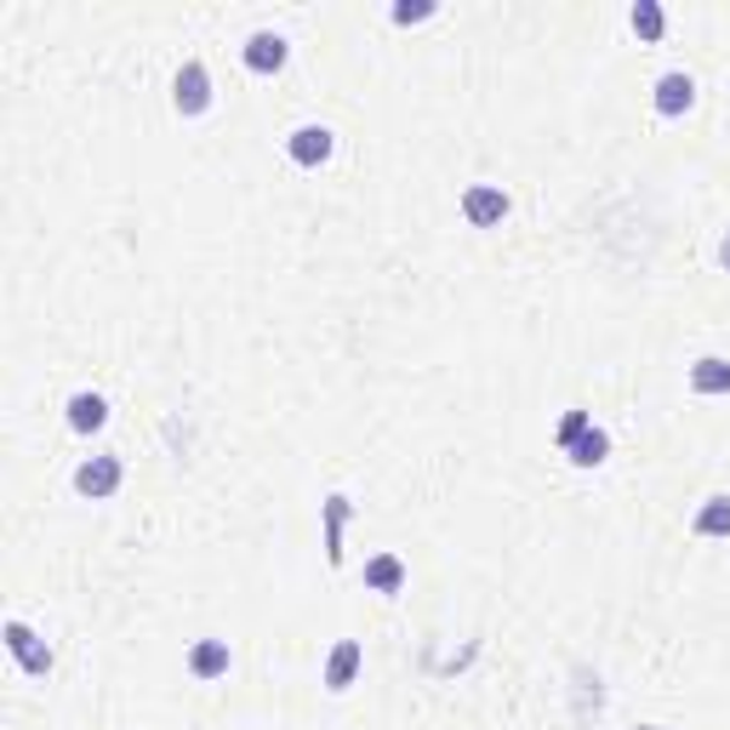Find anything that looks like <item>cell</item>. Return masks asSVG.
I'll list each match as a JSON object with an SVG mask.
<instances>
[{
    "instance_id": "8fae6325",
    "label": "cell",
    "mask_w": 730,
    "mask_h": 730,
    "mask_svg": "<svg viewBox=\"0 0 730 730\" xmlns=\"http://www.w3.org/2000/svg\"><path fill=\"white\" fill-rule=\"evenodd\" d=\"M366 588H371V594H400V588H406V565H400V554H377V559H366Z\"/></svg>"
},
{
    "instance_id": "6da1fadb",
    "label": "cell",
    "mask_w": 730,
    "mask_h": 730,
    "mask_svg": "<svg viewBox=\"0 0 730 730\" xmlns=\"http://www.w3.org/2000/svg\"><path fill=\"white\" fill-rule=\"evenodd\" d=\"M172 104H177L183 120H194V115H206V109H212V75H206L201 58H188V64L177 69V80H172Z\"/></svg>"
},
{
    "instance_id": "277c9868",
    "label": "cell",
    "mask_w": 730,
    "mask_h": 730,
    "mask_svg": "<svg viewBox=\"0 0 730 730\" xmlns=\"http://www.w3.org/2000/svg\"><path fill=\"white\" fill-rule=\"evenodd\" d=\"M463 217H468L474 228H497V223L508 217V194H503L497 183H474V188L463 194Z\"/></svg>"
},
{
    "instance_id": "5b68a950",
    "label": "cell",
    "mask_w": 730,
    "mask_h": 730,
    "mask_svg": "<svg viewBox=\"0 0 730 730\" xmlns=\"http://www.w3.org/2000/svg\"><path fill=\"white\" fill-rule=\"evenodd\" d=\"M331 149H337V137H331V126H298V132H291L285 137V155L291 160H298V166H325L331 160Z\"/></svg>"
},
{
    "instance_id": "e0dca14e",
    "label": "cell",
    "mask_w": 730,
    "mask_h": 730,
    "mask_svg": "<svg viewBox=\"0 0 730 730\" xmlns=\"http://www.w3.org/2000/svg\"><path fill=\"white\" fill-rule=\"evenodd\" d=\"M588 428H594V417L582 411V406H576V411H565V417H559V428H554V446H559V451H571Z\"/></svg>"
},
{
    "instance_id": "30bf717a",
    "label": "cell",
    "mask_w": 730,
    "mask_h": 730,
    "mask_svg": "<svg viewBox=\"0 0 730 730\" xmlns=\"http://www.w3.org/2000/svg\"><path fill=\"white\" fill-rule=\"evenodd\" d=\"M64 417H69L75 434H97V428L109 422V400H104V395H91V388H80V395H69Z\"/></svg>"
},
{
    "instance_id": "2e32d148",
    "label": "cell",
    "mask_w": 730,
    "mask_h": 730,
    "mask_svg": "<svg viewBox=\"0 0 730 730\" xmlns=\"http://www.w3.org/2000/svg\"><path fill=\"white\" fill-rule=\"evenodd\" d=\"M691 531L697 537H730V497H708Z\"/></svg>"
},
{
    "instance_id": "7c38bea8",
    "label": "cell",
    "mask_w": 730,
    "mask_h": 730,
    "mask_svg": "<svg viewBox=\"0 0 730 730\" xmlns=\"http://www.w3.org/2000/svg\"><path fill=\"white\" fill-rule=\"evenodd\" d=\"M691 388H697V395H730V360L724 354H702L691 366Z\"/></svg>"
},
{
    "instance_id": "9c48e42d",
    "label": "cell",
    "mask_w": 730,
    "mask_h": 730,
    "mask_svg": "<svg viewBox=\"0 0 730 730\" xmlns=\"http://www.w3.org/2000/svg\"><path fill=\"white\" fill-rule=\"evenodd\" d=\"M691 104H697V80H691L685 69H668V75L656 80V115L673 120V115H685Z\"/></svg>"
},
{
    "instance_id": "52a82bcc",
    "label": "cell",
    "mask_w": 730,
    "mask_h": 730,
    "mask_svg": "<svg viewBox=\"0 0 730 730\" xmlns=\"http://www.w3.org/2000/svg\"><path fill=\"white\" fill-rule=\"evenodd\" d=\"M360 662H366L360 640H337V645H331V656H325V691H331V697H343V691L354 685Z\"/></svg>"
},
{
    "instance_id": "7a4b0ae2",
    "label": "cell",
    "mask_w": 730,
    "mask_h": 730,
    "mask_svg": "<svg viewBox=\"0 0 730 730\" xmlns=\"http://www.w3.org/2000/svg\"><path fill=\"white\" fill-rule=\"evenodd\" d=\"M120 479H126V463H120L115 451H104V457H86V463L75 468V491L91 497V503H104V497L120 491Z\"/></svg>"
},
{
    "instance_id": "ba28073f",
    "label": "cell",
    "mask_w": 730,
    "mask_h": 730,
    "mask_svg": "<svg viewBox=\"0 0 730 730\" xmlns=\"http://www.w3.org/2000/svg\"><path fill=\"white\" fill-rule=\"evenodd\" d=\"M349 514H354V503H349L343 491H331V497L320 503V519H325V565H343V525H349Z\"/></svg>"
},
{
    "instance_id": "ac0fdd59",
    "label": "cell",
    "mask_w": 730,
    "mask_h": 730,
    "mask_svg": "<svg viewBox=\"0 0 730 730\" xmlns=\"http://www.w3.org/2000/svg\"><path fill=\"white\" fill-rule=\"evenodd\" d=\"M422 18H434V0H400L395 7V23H422Z\"/></svg>"
},
{
    "instance_id": "9a60e30c",
    "label": "cell",
    "mask_w": 730,
    "mask_h": 730,
    "mask_svg": "<svg viewBox=\"0 0 730 730\" xmlns=\"http://www.w3.org/2000/svg\"><path fill=\"white\" fill-rule=\"evenodd\" d=\"M627 23H634V35H640V40H662L668 12L656 7V0H634V7H627Z\"/></svg>"
},
{
    "instance_id": "3957f363",
    "label": "cell",
    "mask_w": 730,
    "mask_h": 730,
    "mask_svg": "<svg viewBox=\"0 0 730 730\" xmlns=\"http://www.w3.org/2000/svg\"><path fill=\"white\" fill-rule=\"evenodd\" d=\"M7 651L18 656V668L23 673H35V679H46V673H52V651H46V640L35 634V627L29 622H7Z\"/></svg>"
},
{
    "instance_id": "8992f818",
    "label": "cell",
    "mask_w": 730,
    "mask_h": 730,
    "mask_svg": "<svg viewBox=\"0 0 730 730\" xmlns=\"http://www.w3.org/2000/svg\"><path fill=\"white\" fill-rule=\"evenodd\" d=\"M240 58H246V69H252V75H280V69H285V58H291V40H285V35H274V29H257V35L246 40V52H240Z\"/></svg>"
},
{
    "instance_id": "d6986e66",
    "label": "cell",
    "mask_w": 730,
    "mask_h": 730,
    "mask_svg": "<svg viewBox=\"0 0 730 730\" xmlns=\"http://www.w3.org/2000/svg\"><path fill=\"white\" fill-rule=\"evenodd\" d=\"M719 263H724V269H730V234H724V246H719Z\"/></svg>"
},
{
    "instance_id": "5bb4252c",
    "label": "cell",
    "mask_w": 730,
    "mask_h": 730,
    "mask_svg": "<svg viewBox=\"0 0 730 730\" xmlns=\"http://www.w3.org/2000/svg\"><path fill=\"white\" fill-rule=\"evenodd\" d=\"M565 457H571L576 468H600V463L611 457V434H605V428H588V434H582V440L565 451Z\"/></svg>"
},
{
    "instance_id": "4fadbf2b",
    "label": "cell",
    "mask_w": 730,
    "mask_h": 730,
    "mask_svg": "<svg viewBox=\"0 0 730 730\" xmlns=\"http://www.w3.org/2000/svg\"><path fill=\"white\" fill-rule=\"evenodd\" d=\"M188 673L194 679H223L228 673V645L223 640H201V645L188 651Z\"/></svg>"
}]
</instances>
